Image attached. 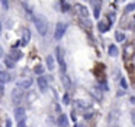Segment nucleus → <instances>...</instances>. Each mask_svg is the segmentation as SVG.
<instances>
[{"instance_id": "obj_1", "label": "nucleus", "mask_w": 135, "mask_h": 127, "mask_svg": "<svg viewBox=\"0 0 135 127\" xmlns=\"http://www.w3.org/2000/svg\"><path fill=\"white\" fill-rule=\"evenodd\" d=\"M33 22H35V26H36V29H38L39 35H41V36H45L47 32H48V20H47V17L42 16V14H39V13H36L35 16H33Z\"/></svg>"}, {"instance_id": "obj_26", "label": "nucleus", "mask_w": 135, "mask_h": 127, "mask_svg": "<svg viewBox=\"0 0 135 127\" xmlns=\"http://www.w3.org/2000/svg\"><path fill=\"white\" fill-rule=\"evenodd\" d=\"M109 19H110L112 22H113V19H115V13H110V14H109Z\"/></svg>"}, {"instance_id": "obj_13", "label": "nucleus", "mask_w": 135, "mask_h": 127, "mask_svg": "<svg viewBox=\"0 0 135 127\" xmlns=\"http://www.w3.org/2000/svg\"><path fill=\"white\" fill-rule=\"evenodd\" d=\"M47 66L50 71H52L54 66H55V64H54V56H51V55H48L47 56Z\"/></svg>"}, {"instance_id": "obj_24", "label": "nucleus", "mask_w": 135, "mask_h": 127, "mask_svg": "<svg viewBox=\"0 0 135 127\" xmlns=\"http://www.w3.org/2000/svg\"><path fill=\"white\" fill-rule=\"evenodd\" d=\"M61 4H62V10H64V12H67V10H70V6H68V4H65V3H64V2H61Z\"/></svg>"}, {"instance_id": "obj_30", "label": "nucleus", "mask_w": 135, "mask_h": 127, "mask_svg": "<svg viewBox=\"0 0 135 127\" xmlns=\"http://www.w3.org/2000/svg\"><path fill=\"white\" fill-rule=\"evenodd\" d=\"M0 95H3V87H0Z\"/></svg>"}, {"instance_id": "obj_25", "label": "nucleus", "mask_w": 135, "mask_h": 127, "mask_svg": "<svg viewBox=\"0 0 135 127\" xmlns=\"http://www.w3.org/2000/svg\"><path fill=\"white\" fill-rule=\"evenodd\" d=\"M62 101H64V104H68V101H70V98H68V95H67V94L64 95V98H62Z\"/></svg>"}, {"instance_id": "obj_14", "label": "nucleus", "mask_w": 135, "mask_h": 127, "mask_svg": "<svg viewBox=\"0 0 135 127\" xmlns=\"http://www.w3.org/2000/svg\"><path fill=\"white\" fill-rule=\"evenodd\" d=\"M58 124H60L61 127H67L68 120H67V117H65L64 114H61V115H60V118H58Z\"/></svg>"}, {"instance_id": "obj_35", "label": "nucleus", "mask_w": 135, "mask_h": 127, "mask_svg": "<svg viewBox=\"0 0 135 127\" xmlns=\"http://www.w3.org/2000/svg\"><path fill=\"white\" fill-rule=\"evenodd\" d=\"M74 127H81V126H74Z\"/></svg>"}, {"instance_id": "obj_17", "label": "nucleus", "mask_w": 135, "mask_h": 127, "mask_svg": "<svg viewBox=\"0 0 135 127\" xmlns=\"http://www.w3.org/2000/svg\"><path fill=\"white\" fill-rule=\"evenodd\" d=\"M115 38H116L118 42H123V39H125V35L120 33V32H116V33H115Z\"/></svg>"}, {"instance_id": "obj_29", "label": "nucleus", "mask_w": 135, "mask_h": 127, "mask_svg": "<svg viewBox=\"0 0 135 127\" xmlns=\"http://www.w3.org/2000/svg\"><path fill=\"white\" fill-rule=\"evenodd\" d=\"M132 121H134V124H135V111L132 113Z\"/></svg>"}, {"instance_id": "obj_31", "label": "nucleus", "mask_w": 135, "mask_h": 127, "mask_svg": "<svg viewBox=\"0 0 135 127\" xmlns=\"http://www.w3.org/2000/svg\"><path fill=\"white\" fill-rule=\"evenodd\" d=\"M2 55H3V49H2V46H0V58H2Z\"/></svg>"}, {"instance_id": "obj_10", "label": "nucleus", "mask_w": 135, "mask_h": 127, "mask_svg": "<svg viewBox=\"0 0 135 127\" xmlns=\"http://www.w3.org/2000/svg\"><path fill=\"white\" fill-rule=\"evenodd\" d=\"M29 39H31V32H29V29H25V30H23V36H22L21 43L25 46L28 42H29Z\"/></svg>"}, {"instance_id": "obj_32", "label": "nucleus", "mask_w": 135, "mask_h": 127, "mask_svg": "<svg viewBox=\"0 0 135 127\" xmlns=\"http://www.w3.org/2000/svg\"><path fill=\"white\" fill-rule=\"evenodd\" d=\"M6 126H7V127H10V120H7V121H6Z\"/></svg>"}, {"instance_id": "obj_3", "label": "nucleus", "mask_w": 135, "mask_h": 127, "mask_svg": "<svg viewBox=\"0 0 135 127\" xmlns=\"http://www.w3.org/2000/svg\"><path fill=\"white\" fill-rule=\"evenodd\" d=\"M134 55H135V46H134V43H128V45L123 46V56H125L126 59H131Z\"/></svg>"}, {"instance_id": "obj_22", "label": "nucleus", "mask_w": 135, "mask_h": 127, "mask_svg": "<svg viewBox=\"0 0 135 127\" xmlns=\"http://www.w3.org/2000/svg\"><path fill=\"white\" fill-rule=\"evenodd\" d=\"M4 62H6L7 66H13V62H12V59H10V58H4Z\"/></svg>"}, {"instance_id": "obj_21", "label": "nucleus", "mask_w": 135, "mask_h": 127, "mask_svg": "<svg viewBox=\"0 0 135 127\" xmlns=\"http://www.w3.org/2000/svg\"><path fill=\"white\" fill-rule=\"evenodd\" d=\"M42 72H44V68H42V66H41V65H38V66H36V68H35V74H38V75H41V74H42Z\"/></svg>"}, {"instance_id": "obj_33", "label": "nucleus", "mask_w": 135, "mask_h": 127, "mask_svg": "<svg viewBox=\"0 0 135 127\" xmlns=\"http://www.w3.org/2000/svg\"><path fill=\"white\" fill-rule=\"evenodd\" d=\"M0 35H2V22H0Z\"/></svg>"}, {"instance_id": "obj_12", "label": "nucleus", "mask_w": 135, "mask_h": 127, "mask_svg": "<svg viewBox=\"0 0 135 127\" xmlns=\"http://www.w3.org/2000/svg\"><path fill=\"white\" fill-rule=\"evenodd\" d=\"M18 85L21 87V88H28V87L32 85V80H22L18 82Z\"/></svg>"}, {"instance_id": "obj_11", "label": "nucleus", "mask_w": 135, "mask_h": 127, "mask_svg": "<svg viewBox=\"0 0 135 127\" xmlns=\"http://www.w3.org/2000/svg\"><path fill=\"white\" fill-rule=\"evenodd\" d=\"M9 81H10L9 72H4V71L0 72V84H6V82H9Z\"/></svg>"}, {"instance_id": "obj_19", "label": "nucleus", "mask_w": 135, "mask_h": 127, "mask_svg": "<svg viewBox=\"0 0 135 127\" xmlns=\"http://www.w3.org/2000/svg\"><path fill=\"white\" fill-rule=\"evenodd\" d=\"M94 4V17H99V10H100V4L99 3H93Z\"/></svg>"}, {"instance_id": "obj_9", "label": "nucleus", "mask_w": 135, "mask_h": 127, "mask_svg": "<svg viewBox=\"0 0 135 127\" xmlns=\"http://www.w3.org/2000/svg\"><path fill=\"white\" fill-rule=\"evenodd\" d=\"M9 58H10V59H13V61H19V59L22 58V52L13 48L12 52H10V56H9Z\"/></svg>"}, {"instance_id": "obj_34", "label": "nucleus", "mask_w": 135, "mask_h": 127, "mask_svg": "<svg viewBox=\"0 0 135 127\" xmlns=\"http://www.w3.org/2000/svg\"><path fill=\"white\" fill-rule=\"evenodd\" d=\"M0 72H2V65H0Z\"/></svg>"}, {"instance_id": "obj_20", "label": "nucleus", "mask_w": 135, "mask_h": 127, "mask_svg": "<svg viewBox=\"0 0 135 127\" xmlns=\"http://www.w3.org/2000/svg\"><path fill=\"white\" fill-rule=\"evenodd\" d=\"M62 82H64V87H65V88H70V80H68L65 75H62Z\"/></svg>"}, {"instance_id": "obj_28", "label": "nucleus", "mask_w": 135, "mask_h": 127, "mask_svg": "<svg viewBox=\"0 0 135 127\" xmlns=\"http://www.w3.org/2000/svg\"><path fill=\"white\" fill-rule=\"evenodd\" d=\"M129 101H131V104H134V105H135V97H131V100H129Z\"/></svg>"}, {"instance_id": "obj_27", "label": "nucleus", "mask_w": 135, "mask_h": 127, "mask_svg": "<svg viewBox=\"0 0 135 127\" xmlns=\"http://www.w3.org/2000/svg\"><path fill=\"white\" fill-rule=\"evenodd\" d=\"M18 127H26V124L23 123V121H21V123H19V126Z\"/></svg>"}, {"instance_id": "obj_23", "label": "nucleus", "mask_w": 135, "mask_h": 127, "mask_svg": "<svg viewBox=\"0 0 135 127\" xmlns=\"http://www.w3.org/2000/svg\"><path fill=\"white\" fill-rule=\"evenodd\" d=\"M120 87H122L123 89H125V88H128V84H126V81L123 80V78H122V80H120Z\"/></svg>"}, {"instance_id": "obj_6", "label": "nucleus", "mask_w": 135, "mask_h": 127, "mask_svg": "<svg viewBox=\"0 0 135 127\" xmlns=\"http://www.w3.org/2000/svg\"><path fill=\"white\" fill-rule=\"evenodd\" d=\"M25 117V108H22V107H18V108L15 110V118L21 123L22 120H23Z\"/></svg>"}, {"instance_id": "obj_8", "label": "nucleus", "mask_w": 135, "mask_h": 127, "mask_svg": "<svg viewBox=\"0 0 135 127\" xmlns=\"http://www.w3.org/2000/svg\"><path fill=\"white\" fill-rule=\"evenodd\" d=\"M36 81H38V87H39V89H41L42 92H44V91H47V87H48L47 80H45L44 77H39Z\"/></svg>"}, {"instance_id": "obj_4", "label": "nucleus", "mask_w": 135, "mask_h": 127, "mask_svg": "<svg viewBox=\"0 0 135 127\" xmlns=\"http://www.w3.org/2000/svg\"><path fill=\"white\" fill-rule=\"evenodd\" d=\"M65 29H67V25H65V23H61V22H60L58 25H57V28H55V33H54L55 39H61V38L64 36Z\"/></svg>"}, {"instance_id": "obj_5", "label": "nucleus", "mask_w": 135, "mask_h": 127, "mask_svg": "<svg viewBox=\"0 0 135 127\" xmlns=\"http://www.w3.org/2000/svg\"><path fill=\"white\" fill-rule=\"evenodd\" d=\"M22 98H23V92H22L21 88H15L12 92V101L13 104H19L22 101Z\"/></svg>"}, {"instance_id": "obj_15", "label": "nucleus", "mask_w": 135, "mask_h": 127, "mask_svg": "<svg viewBox=\"0 0 135 127\" xmlns=\"http://www.w3.org/2000/svg\"><path fill=\"white\" fill-rule=\"evenodd\" d=\"M119 54V51H118V48L115 45H110L109 46V55H112V56H116V55Z\"/></svg>"}, {"instance_id": "obj_7", "label": "nucleus", "mask_w": 135, "mask_h": 127, "mask_svg": "<svg viewBox=\"0 0 135 127\" xmlns=\"http://www.w3.org/2000/svg\"><path fill=\"white\" fill-rule=\"evenodd\" d=\"M76 9L79 10V14H80L81 17H84V19H86V17L89 16V10H87V9H86L83 4H80V3H77V4H76Z\"/></svg>"}, {"instance_id": "obj_18", "label": "nucleus", "mask_w": 135, "mask_h": 127, "mask_svg": "<svg viewBox=\"0 0 135 127\" xmlns=\"http://www.w3.org/2000/svg\"><path fill=\"white\" fill-rule=\"evenodd\" d=\"M132 10H135V3H129V4L125 7V12H126V13H129V12H132Z\"/></svg>"}, {"instance_id": "obj_16", "label": "nucleus", "mask_w": 135, "mask_h": 127, "mask_svg": "<svg viewBox=\"0 0 135 127\" xmlns=\"http://www.w3.org/2000/svg\"><path fill=\"white\" fill-rule=\"evenodd\" d=\"M97 28H99V30H100V32H106V30L109 29V26L106 25V22H99Z\"/></svg>"}, {"instance_id": "obj_2", "label": "nucleus", "mask_w": 135, "mask_h": 127, "mask_svg": "<svg viewBox=\"0 0 135 127\" xmlns=\"http://www.w3.org/2000/svg\"><path fill=\"white\" fill-rule=\"evenodd\" d=\"M55 54H57V59H58L60 68H61V72H65V69H67V66H65V61H64V52H62V49L60 48V46L57 48Z\"/></svg>"}]
</instances>
